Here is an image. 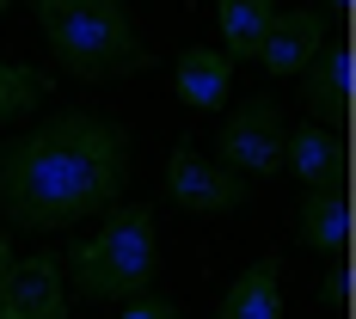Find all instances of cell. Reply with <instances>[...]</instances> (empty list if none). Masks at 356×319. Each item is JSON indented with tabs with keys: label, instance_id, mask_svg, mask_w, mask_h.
<instances>
[{
	"label": "cell",
	"instance_id": "6da1fadb",
	"mask_svg": "<svg viewBox=\"0 0 356 319\" xmlns=\"http://www.w3.org/2000/svg\"><path fill=\"white\" fill-rule=\"evenodd\" d=\"M123 178H129V136L92 111H62L0 147V209L31 234H56L117 209Z\"/></svg>",
	"mask_w": 356,
	"mask_h": 319
},
{
	"label": "cell",
	"instance_id": "7a4b0ae2",
	"mask_svg": "<svg viewBox=\"0 0 356 319\" xmlns=\"http://www.w3.org/2000/svg\"><path fill=\"white\" fill-rule=\"evenodd\" d=\"M37 25L56 62L80 80H123V74L154 68V49L136 37L117 0H37Z\"/></svg>",
	"mask_w": 356,
	"mask_h": 319
},
{
	"label": "cell",
	"instance_id": "3957f363",
	"mask_svg": "<svg viewBox=\"0 0 356 319\" xmlns=\"http://www.w3.org/2000/svg\"><path fill=\"white\" fill-rule=\"evenodd\" d=\"M154 258H160V246H154V209L117 203L99 221V234L80 240L62 264L74 270V288L86 301H136L154 283Z\"/></svg>",
	"mask_w": 356,
	"mask_h": 319
},
{
	"label": "cell",
	"instance_id": "277c9868",
	"mask_svg": "<svg viewBox=\"0 0 356 319\" xmlns=\"http://www.w3.org/2000/svg\"><path fill=\"white\" fill-rule=\"evenodd\" d=\"M221 166L234 178H270L283 172V147H289V129H283V111L270 99H246L221 123Z\"/></svg>",
	"mask_w": 356,
	"mask_h": 319
},
{
	"label": "cell",
	"instance_id": "5b68a950",
	"mask_svg": "<svg viewBox=\"0 0 356 319\" xmlns=\"http://www.w3.org/2000/svg\"><path fill=\"white\" fill-rule=\"evenodd\" d=\"M166 197L191 215H215V209H240L246 203V178H234L227 166H215L197 154V142L172 147V166H166Z\"/></svg>",
	"mask_w": 356,
	"mask_h": 319
},
{
	"label": "cell",
	"instance_id": "8992f818",
	"mask_svg": "<svg viewBox=\"0 0 356 319\" xmlns=\"http://www.w3.org/2000/svg\"><path fill=\"white\" fill-rule=\"evenodd\" d=\"M0 319H68V277L56 252L19 258L0 277Z\"/></svg>",
	"mask_w": 356,
	"mask_h": 319
},
{
	"label": "cell",
	"instance_id": "52a82bcc",
	"mask_svg": "<svg viewBox=\"0 0 356 319\" xmlns=\"http://www.w3.org/2000/svg\"><path fill=\"white\" fill-rule=\"evenodd\" d=\"M283 172H295L307 190H344L350 178V154H344V136L332 123H301L289 129V147H283Z\"/></svg>",
	"mask_w": 356,
	"mask_h": 319
},
{
	"label": "cell",
	"instance_id": "ba28073f",
	"mask_svg": "<svg viewBox=\"0 0 356 319\" xmlns=\"http://www.w3.org/2000/svg\"><path fill=\"white\" fill-rule=\"evenodd\" d=\"M325 49V19L314 6H295V13H277L270 19V31L258 43V56H264V68L270 74H307L320 62Z\"/></svg>",
	"mask_w": 356,
	"mask_h": 319
},
{
	"label": "cell",
	"instance_id": "9c48e42d",
	"mask_svg": "<svg viewBox=\"0 0 356 319\" xmlns=\"http://www.w3.org/2000/svg\"><path fill=\"white\" fill-rule=\"evenodd\" d=\"M301 92H307V105H314V117H350V92H356V56L350 43H332V49H320V62L301 74Z\"/></svg>",
	"mask_w": 356,
	"mask_h": 319
},
{
	"label": "cell",
	"instance_id": "30bf717a",
	"mask_svg": "<svg viewBox=\"0 0 356 319\" xmlns=\"http://www.w3.org/2000/svg\"><path fill=\"white\" fill-rule=\"evenodd\" d=\"M283 313V264L277 258H264V264H246L227 295H221V307L215 319H277Z\"/></svg>",
	"mask_w": 356,
	"mask_h": 319
},
{
	"label": "cell",
	"instance_id": "8fae6325",
	"mask_svg": "<svg viewBox=\"0 0 356 319\" xmlns=\"http://www.w3.org/2000/svg\"><path fill=\"white\" fill-rule=\"evenodd\" d=\"M270 19H277L270 0H221L215 6V25H221V43H227L221 62H252L264 31H270Z\"/></svg>",
	"mask_w": 356,
	"mask_h": 319
},
{
	"label": "cell",
	"instance_id": "7c38bea8",
	"mask_svg": "<svg viewBox=\"0 0 356 319\" xmlns=\"http://www.w3.org/2000/svg\"><path fill=\"white\" fill-rule=\"evenodd\" d=\"M172 80H178V99H184L191 111H221L234 68H227L215 49H184V56H178V68H172Z\"/></svg>",
	"mask_w": 356,
	"mask_h": 319
},
{
	"label": "cell",
	"instance_id": "4fadbf2b",
	"mask_svg": "<svg viewBox=\"0 0 356 319\" xmlns=\"http://www.w3.org/2000/svg\"><path fill=\"white\" fill-rule=\"evenodd\" d=\"M301 246H314V252L350 246V197L344 190H307V203H301Z\"/></svg>",
	"mask_w": 356,
	"mask_h": 319
},
{
	"label": "cell",
	"instance_id": "5bb4252c",
	"mask_svg": "<svg viewBox=\"0 0 356 319\" xmlns=\"http://www.w3.org/2000/svg\"><path fill=\"white\" fill-rule=\"evenodd\" d=\"M49 99V74L25 68V62H0V123L6 117H25Z\"/></svg>",
	"mask_w": 356,
	"mask_h": 319
},
{
	"label": "cell",
	"instance_id": "9a60e30c",
	"mask_svg": "<svg viewBox=\"0 0 356 319\" xmlns=\"http://www.w3.org/2000/svg\"><path fill=\"white\" fill-rule=\"evenodd\" d=\"M117 319H178V307H172V301H154V295H136Z\"/></svg>",
	"mask_w": 356,
	"mask_h": 319
},
{
	"label": "cell",
	"instance_id": "2e32d148",
	"mask_svg": "<svg viewBox=\"0 0 356 319\" xmlns=\"http://www.w3.org/2000/svg\"><path fill=\"white\" fill-rule=\"evenodd\" d=\"M325 301H332V307H344V301H350V270H344V264L332 270V283H325Z\"/></svg>",
	"mask_w": 356,
	"mask_h": 319
},
{
	"label": "cell",
	"instance_id": "e0dca14e",
	"mask_svg": "<svg viewBox=\"0 0 356 319\" xmlns=\"http://www.w3.org/2000/svg\"><path fill=\"white\" fill-rule=\"evenodd\" d=\"M13 264H19V252H13V240H6V227H0V277H6Z\"/></svg>",
	"mask_w": 356,
	"mask_h": 319
},
{
	"label": "cell",
	"instance_id": "ac0fdd59",
	"mask_svg": "<svg viewBox=\"0 0 356 319\" xmlns=\"http://www.w3.org/2000/svg\"><path fill=\"white\" fill-rule=\"evenodd\" d=\"M0 19H6V0H0Z\"/></svg>",
	"mask_w": 356,
	"mask_h": 319
}]
</instances>
